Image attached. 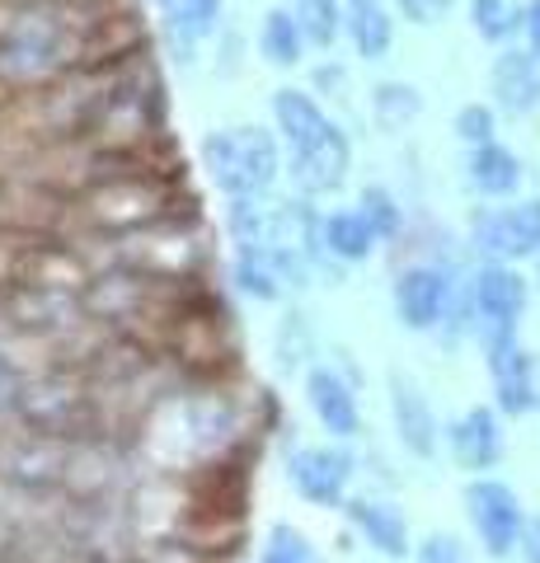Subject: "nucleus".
Instances as JSON below:
<instances>
[{
	"label": "nucleus",
	"mask_w": 540,
	"mask_h": 563,
	"mask_svg": "<svg viewBox=\"0 0 540 563\" xmlns=\"http://www.w3.org/2000/svg\"><path fill=\"white\" fill-rule=\"evenodd\" d=\"M14 390H20V385H14V372H10V362L0 357V404H10Z\"/></svg>",
	"instance_id": "obj_32"
},
{
	"label": "nucleus",
	"mask_w": 540,
	"mask_h": 563,
	"mask_svg": "<svg viewBox=\"0 0 540 563\" xmlns=\"http://www.w3.org/2000/svg\"><path fill=\"white\" fill-rule=\"evenodd\" d=\"M343 33L353 38L357 57L367 62H381L386 52L395 47V20L381 0H362V5H348V20H343Z\"/></svg>",
	"instance_id": "obj_20"
},
{
	"label": "nucleus",
	"mask_w": 540,
	"mask_h": 563,
	"mask_svg": "<svg viewBox=\"0 0 540 563\" xmlns=\"http://www.w3.org/2000/svg\"><path fill=\"white\" fill-rule=\"evenodd\" d=\"M320 240H324V254L329 258H339V263H362V258H372V250L381 244L376 235V225L362 217V207L353 211H329V217L320 221Z\"/></svg>",
	"instance_id": "obj_18"
},
{
	"label": "nucleus",
	"mask_w": 540,
	"mask_h": 563,
	"mask_svg": "<svg viewBox=\"0 0 540 563\" xmlns=\"http://www.w3.org/2000/svg\"><path fill=\"white\" fill-rule=\"evenodd\" d=\"M71 62V33L57 14L24 10L0 33V76L10 80H43Z\"/></svg>",
	"instance_id": "obj_2"
},
{
	"label": "nucleus",
	"mask_w": 540,
	"mask_h": 563,
	"mask_svg": "<svg viewBox=\"0 0 540 563\" xmlns=\"http://www.w3.org/2000/svg\"><path fill=\"white\" fill-rule=\"evenodd\" d=\"M451 296H456L451 273L438 268V263H414V268L395 277V314H399V324L414 333L438 329L451 314Z\"/></svg>",
	"instance_id": "obj_7"
},
{
	"label": "nucleus",
	"mask_w": 540,
	"mask_h": 563,
	"mask_svg": "<svg viewBox=\"0 0 540 563\" xmlns=\"http://www.w3.org/2000/svg\"><path fill=\"white\" fill-rule=\"evenodd\" d=\"M390 413H395V432H399V442H405V451L418 455V461H432L438 442H442L438 413H432L428 395L399 372H390Z\"/></svg>",
	"instance_id": "obj_12"
},
{
	"label": "nucleus",
	"mask_w": 540,
	"mask_h": 563,
	"mask_svg": "<svg viewBox=\"0 0 540 563\" xmlns=\"http://www.w3.org/2000/svg\"><path fill=\"white\" fill-rule=\"evenodd\" d=\"M465 179L470 188L480 192V198H513V192L521 188V179H527V169H521L517 151H508L503 141H484V146H470V161H465Z\"/></svg>",
	"instance_id": "obj_15"
},
{
	"label": "nucleus",
	"mask_w": 540,
	"mask_h": 563,
	"mask_svg": "<svg viewBox=\"0 0 540 563\" xmlns=\"http://www.w3.org/2000/svg\"><path fill=\"white\" fill-rule=\"evenodd\" d=\"M447 446H451V461L470 474H484L503 461V422H498V409L489 404H475L465 409L456 422L447 428Z\"/></svg>",
	"instance_id": "obj_10"
},
{
	"label": "nucleus",
	"mask_w": 540,
	"mask_h": 563,
	"mask_svg": "<svg viewBox=\"0 0 540 563\" xmlns=\"http://www.w3.org/2000/svg\"><path fill=\"white\" fill-rule=\"evenodd\" d=\"M348 521L353 531L372 544L381 559H409L414 544H409V521L395 503H381V498H353L348 503Z\"/></svg>",
	"instance_id": "obj_13"
},
{
	"label": "nucleus",
	"mask_w": 540,
	"mask_h": 563,
	"mask_svg": "<svg viewBox=\"0 0 540 563\" xmlns=\"http://www.w3.org/2000/svg\"><path fill=\"white\" fill-rule=\"evenodd\" d=\"M531 306V287L513 263H480V273L470 277V329L480 339H494V333H517L521 314Z\"/></svg>",
	"instance_id": "obj_4"
},
{
	"label": "nucleus",
	"mask_w": 540,
	"mask_h": 563,
	"mask_svg": "<svg viewBox=\"0 0 540 563\" xmlns=\"http://www.w3.org/2000/svg\"><path fill=\"white\" fill-rule=\"evenodd\" d=\"M306 47H310V38H306L301 20L291 14V5H273L264 14V29H258V52H264V62L291 70V66H301Z\"/></svg>",
	"instance_id": "obj_19"
},
{
	"label": "nucleus",
	"mask_w": 540,
	"mask_h": 563,
	"mask_svg": "<svg viewBox=\"0 0 540 563\" xmlns=\"http://www.w3.org/2000/svg\"><path fill=\"white\" fill-rule=\"evenodd\" d=\"M470 29L484 43H513L527 33V0H470Z\"/></svg>",
	"instance_id": "obj_21"
},
{
	"label": "nucleus",
	"mask_w": 540,
	"mask_h": 563,
	"mask_svg": "<svg viewBox=\"0 0 540 563\" xmlns=\"http://www.w3.org/2000/svg\"><path fill=\"white\" fill-rule=\"evenodd\" d=\"M465 517H470V526H475L480 550L489 559H513L517 554L527 512H521V498L503 479H494V474H475V479L465 484Z\"/></svg>",
	"instance_id": "obj_3"
},
{
	"label": "nucleus",
	"mask_w": 540,
	"mask_h": 563,
	"mask_svg": "<svg viewBox=\"0 0 540 563\" xmlns=\"http://www.w3.org/2000/svg\"><path fill=\"white\" fill-rule=\"evenodd\" d=\"M470 244L489 263H517L540 254V198L513 207H480L470 217Z\"/></svg>",
	"instance_id": "obj_5"
},
{
	"label": "nucleus",
	"mask_w": 540,
	"mask_h": 563,
	"mask_svg": "<svg viewBox=\"0 0 540 563\" xmlns=\"http://www.w3.org/2000/svg\"><path fill=\"white\" fill-rule=\"evenodd\" d=\"M372 113H376L381 128L399 132L405 122H414L418 113H423V95H418L414 85H405V80H386V85H376L372 90Z\"/></svg>",
	"instance_id": "obj_23"
},
{
	"label": "nucleus",
	"mask_w": 540,
	"mask_h": 563,
	"mask_svg": "<svg viewBox=\"0 0 540 563\" xmlns=\"http://www.w3.org/2000/svg\"><path fill=\"white\" fill-rule=\"evenodd\" d=\"M484 343V362L494 376V404L508 418H527L540 409V380H536V357L517 343V333H494Z\"/></svg>",
	"instance_id": "obj_6"
},
{
	"label": "nucleus",
	"mask_w": 540,
	"mask_h": 563,
	"mask_svg": "<svg viewBox=\"0 0 540 563\" xmlns=\"http://www.w3.org/2000/svg\"><path fill=\"white\" fill-rule=\"evenodd\" d=\"M235 282L245 296H254V301H277V296H283V273H277L273 258L258 254V250L235 254Z\"/></svg>",
	"instance_id": "obj_24"
},
{
	"label": "nucleus",
	"mask_w": 540,
	"mask_h": 563,
	"mask_svg": "<svg viewBox=\"0 0 540 563\" xmlns=\"http://www.w3.org/2000/svg\"><path fill=\"white\" fill-rule=\"evenodd\" d=\"M348 169H353V146H348V136L334 128L324 141L306 151H291V184L301 198H329V192H339L348 184Z\"/></svg>",
	"instance_id": "obj_9"
},
{
	"label": "nucleus",
	"mask_w": 540,
	"mask_h": 563,
	"mask_svg": "<svg viewBox=\"0 0 540 563\" xmlns=\"http://www.w3.org/2000/svg\"><path fill=\"white\" fill-rule=\"evenodd\" d=\"M362 217H367L376 225V235L381 240H395L399 231H405V207L395 202V192L390 188H381V184H367L362 188Z\"/></svg>",
	"instance_id": "obj_25"
},
{
	"label": "nucleus",
	"mask_w": 540,
	"mask_h": 563,
	"mask_svg": "<svg viewBox=\"0 0 540 563\" xmlns=\"http://www.w3.org/2000/svg\"><path fill=\"white\" fill-rule=\"evenodd\" d=\"M287 479L310 507H343L348 479H353V455L343 446H296L287 455Z\"/></svg>",
	"instance_id": "obj_8"
},
{
	"label": "nucleus",
	"mask_w": 540,
	"mask_h": 563,
	"mask_svg": "<svg viewBox=\"0 0 540 563\" xmlns=\"http://www.w3.org/2000/svg\"><path fill=\"white\" fill-rule=\"evenodd\" d=\"M291 5V14L301 20V29H306V38H310V47H334L339 43V33H343V5L339 0H287Z\"/></svg>",
	"instance_id": "obj_22"
},
{
	"label": "nucleus",
	"mask_w": 540,
	"mask_h": 563,
	"mask_svg": "<svg viewBox=\"0 0 540 563\" xmlns=\"http://www.w3.org/2000/svg\"><path fill=\"white\" fill-rule=\"evenodd\" d=\"M348 5H362V0H348Z\"/></svg>",
	"instance_id": "obj_33"
},
{
	"label": "nucleus",
	"mask_w": 540,
	"mask_h": 563,
	"mask_svg": "<svg viewBox=\"0 0 540 563\" xmlns=\"http://www.w3.org/2000/svg\"><path fill=\"white\" fill-rule=\"evenodd\" d=\"M395 10L405 14L409 24H442L447 14H451V0H395Z\"/></svg>",
	"instance_id": "obj_29"
},
{
	"label": "nucleus",
	"mask_w": 540,
	"mask_h": 563,
	"mask_svg": "<svg viewBox=\"0 0 540 563\" xmlns=\"http://www.w3.org/2000/svg\"><path fill=\"white\" fill-rule=\"evenodd\" d=\"M273 118H277V132H283L287 151H306V146H316V141H324L329 132H334V122L324 118V109L301 90H277L273 95Z\"/></svg>",
	"instance_id": "obj_16"
},
{
	"label": "nucleus",
	"mask_w": 540,
	"mask_h": 563,
	"mask_svg": "<svg viewBox=\"0 0 540 563\" xmlns=\"http://www.w3.org/2000/svg\"><path fill=\"white\" fill-rule=\"evenodd\" d=\"M517 554H521V563H540V517H527V526H521Z\"/></svg>",
	"instance_id": "obj_30"
},
{
	"label": "nucleus",
	"mask_w": 540,
	"mask_h": 563,
	"mask_svg": "<svg viewBox=\"0 0 540 563\" xmlns=\"http://www.w3.org/2000/svg\"><path fill=\"white\" fill-rule=\"evenodd\" d=\"M306 399H310V409H316V418L324 422V432L343 437V442L362 432L357 395H353V385L334 372V366H316V372L306 376Z\"/></svg>",
	"instance_id": "obj_14"
},
{
	"label": "nucleus",
	"mask_w": 540,
	"mask_h": 563,
	"mask_svg": "<svg viewBox=\"0 0 540 563\" xmlns=\"http://www.w3.org/2000/svg\"><path fill=\"white\" fill-rule=\"evenodd\" d=\"M494 103L513 118H527L540 109V52L536 47H503L489 70Z\"/></svg>",
	"instance_id": "obj_11"
},
{
	"label": "nucleus",
	"mask_w": 540,
	"mask_h": 563,
	"mask_svg": "<svg viewBox=\"0 0 540 563\" xmlns=\"http://www.w3.org/2000/svg\"><path fill=\"white\" fill-rule=\"evenodd\" d=\"M527 47L540 52V0H527Z\"/></svg>",
	"instance_id": "obj_31"
},
{
	"label": "nucleus",
	"mask_w": 540,
	"mask_h": 563,
	"mask_svg": "<svg viewBox=\"0 0 540 563\" xmlns=\"http://www.w3.org/2000/svg\"><path fill=\"white\" fill-rule=\"evenodd\" d=\"M202 165L225 198H264L277 184V141L264 128H225L202 141Z\"/></svg>",
	"instance_id": "obj_1"
},
{
	"label": "nucleus",
	"mask_w": 540,
	"mask_h": 563,
	"mask_svg": "<svg viewBox=\"0 0 540 563\" xmlns=\"http://www.w3.org/2000/svg\"><path fill=\"white\" fill-rule=\"evenodd\" d=\"M155 10H161L169 43L174 52H184V62L202 38L221 29V0H155Z\"/></svg>",
	"instance_id": "obj_17"
},
{
	"label": "nucleus",
	"mask_w": 540,
	"mask_h": 563,
	"mask_svg": "<svg viewBox=\"0 0 540 563\" xmlns=\"http://www.w3.org/2000/svg\"><path fill=\"white\" fill-rule=\"evenodd\" d=\"M264 563H320L316 544H310L306 531H296V526H273L268 531V544H264Z\"/></svg>",
	"instance_id": "obj_26"
},
{
	"label": "nucleus",
	"mask_w": 540,
	"mask_h": 563,
	"mask_svg": "<svg viewBox=\"0 0 540 563\" xmlns=\"http://www.w3.org/2000/svg\"><path fill=\"white\" fill-rule=\"evenodd\" d=\"M418 563H470V559H465V544L456 536L432 531L423 544H418Z\"/></svg>",
	"instance_id": "obj_28"
},
{
	"label": "nucleus",
	"mask_w": 540,
	"mask_h": 563,
	"mask_svg": "<svg viewBox=\"0 0 540 563\" xmlns=\"http://www.w3.org/2000/svg\"><path fill=\"white\" fill-rule=\"evenodd\" d=\"M456 136L465 146H484V141H498V113L489 103H465L456 113Z\"/></svg>",
	"instance_id": "obj_27"
},
{
	"label": "nucleus",
	"mask_w": 540,
	"mask_h": 563,
	"mask_svg": "<svg viewBox=\"0 0 540 563\" xmlns=\"http://www.w3.org/2000/svg\"><path fill=\"white\" fill-rule=\"evenodd\" d=\"M536 268H540V254H536Z\"/></svg>",
	"instance_id": "obj_34"
}]
</instances>
